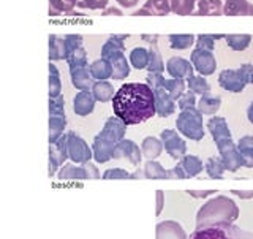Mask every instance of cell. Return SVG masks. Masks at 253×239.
<instances>
[{
  "label": "cell",
  "mask_w": 253,
  "mask_h": 239,
  "mask_svg": "<svg viewBox=\"0 0 253 239\" xmlns=\"http://www.w3.org/2000/svg\"><path fill=\"white\" fill-rule=\"evenodd\" d=\"M188 239H253V232L236 225H208L196 227Z\"/></svg>",
  "instance_id": "6"
},
{
  "label": "cell",
  "mask_w": 253,
  "mask_h": 239,
  "mask_svg": "<svg viewBox=\"0 0 253 239\" xmlns=\"http://www.w3.org/2000/svg\"><path fill=\"white\" fill-rule=\"evenodd\" d=\"M196 0H171V11L179 16H190L195 13Z\"/></svg>",
  "instance_id": "36"
},
{
  "label": "cell",
  "mask_w": 253,
  "mask_h": 239,
  "mask_svg": "<svg viewBox=\"0 0 253 239\" xmlns=\"http://www.w3.org/2000/svg\"><path fill=\"white\" fill-rule=\"evenodd\" d=\"M225 38V35H200L196 38V48L212 51L215 48V40Z\"/></svg>",
  "instance_id": "42"
},
{
  "label": "cell",
  "mask_w": 253,
  "mask_h": 239,
  "mask_svg": "<svg viewBox=\"0 0 253 239\" xmlns=\"http://www.w3.org/2000/svg\"><path fill=\"white\" fill-rule=\"evenodd\" d=\"M179 163L182 166V170H184L187 179L195 178L200 173H203V162L198 157H195V155H184V157L180 158Z\"/></svg>",
  "instance_id": "24"
},
{
  "label": "cell",
  "mask_w": 253,
  "mask_h": 239,
  "mask_svg": "<svg viewBox=\"0 0 253 239\" xmlns=\"http://www.w3.org/2000/svg\"><path fill=\"white\" fill-rule=\"evenodd\" d=\"M221 105V98L217 95H211V94H204L200 103H198V111L201 114H213L217 113L218 108Z\"/></svg>",
  "instance_id": "26"
},
{
  "label": "cell",
  "mask_w": 253,
  "mask_h": 239,
  "mask_svg": "<svg viewBox=\"0 0 253 239\" xmlns=\"http://www.w3.org/2000/svg\"><path fill=\"white\" fill-rule=\"evenodd\" d=\"M67 127L65 116H49V144L57 143Z\"/></svg>",
  "instance_id": "27"
},
{
  "label": "cell",
  "mask_w": 253,
  "mask_h": 239,
  "mask_svg": "<svg viewBox=\"0 0 253 239\" xmlns=\"http://www.w3.org/2000/svg\"><path fill=\"white\" fill-rule=\"evenodd\" d=\"M70 75H71V83H73V86L79 91H90L95 84L89 67L73 68V70H70Z\"/></svg>",
  "instance_id": "17"
},
{
  "label": "cell",
  "mask_w": 253,
  "mask_h": 239,
  "mask_svg": "<svg viewBox=\"0 0 253 239\" xmlns=\"http://www.w3.org/2000/svg\"><path fill=\"white\" fill-rule=\"evenodd\" d=\"M65 60L68 63L70 70L79 68V67H89V65H87V54H85L84 46L78 48V49L75 52H71Z\"/></svg>",
  "instance_id": "39"
},
{
  "label": "cell",
  "mask_w": 253,
  "mask_h": 239,
  "mask_svg": "<svg viewBox=\"0 0 253 239\" xmlns=\"http://www.w3.org/2000/svg\"><path fill=\"white\" fill-rule=\"evenodd\" d=\"M206 171L212 179H223L225 176V165L220 157H209L206 162Z\"/></svg>",
  "instance_id": "30"
},
{
  "label": "cell",
  "mask_w": 253,
  "mask_h": 239,
  "mask_svg": "<svg viewBox=\"0 0 253 239\" xmlns=\"http://www.w3.org/2000/svg\"><path fill=\"white\" fill-rule=\"evenodd\" d=\"M208 130L212 135L213 141L217 143V149L221 162L225 165V170L236 173L242 166L239 152H237V146L234 144L231 130L225 121V117H211L208 121Z\"/></svg>",
  "instance_id": "2"
},
{
  "label": "cell",
  "mask_w": 253,
  "mask_h": 239,
  "mask_svg": "<svg viewBox=\"0 0 253 239\" xmlns=\"http://www.w3.org/2000/svg\"><path fill=\"white\" fill-rule=\"evenodd\" d=\"M157 209H155V214L157 216H160L162 211H163V204H165V193L162 190H157Z\"/></svg>",
  "instance_id": "50"
},
{
  "label": "cell",
  "mask_w": 253,
  "mask_h": 239,
  "mask_svg": "<svg viewBox=\"0 0 253 239\" xmlns=\"http://www.w3.org/2000/svg\"><path fill=\"white\" fill-rule=\"evenodd\" d=\"M160 84L169 92V95L174 100H179L182 95H184V89H185V81H184V79H176V78L165 79L163 76H160Z\"/></svg>",
  "instance_id": "28"
},
{
  "label": "cell",
  "mask_w": 253,
  "mask_h": 239,
  "mask_svg": "<svg viewBox=\"0 0 253 239\" xmlns=\"http://www.w3.org/2000/svg\"><path fill=\"white\" fill-rule=\"evenodd\" d=\"M252 71H253L252 63H244V65L237 70H223L218 75V84L221 89H225L228 92L239 94L244 91V87L250 83Z\"/></svg>",
  "instance_id": "8"
},
{
  "label": "cell",
  "mask_w": 253,
  "mask_h": 239,
  "mask_svg": "<svg viewBox=\"0 0 253 239\" xmlns=\"http://www.w3.org/2000/svg\"><path fill=\"white\" fill-rule=\"evenodd\" d=\"M233 195H237L241 200H252L253 198V190H233Z\"/></svg>",
  "instance_id": "51"
},
{
  "label": "cell",
  "mask_w": 253,
  "mask_h": 239,
  "mask_svg": "<svg viewBox=\"0 0 253 239\" xmlns=\"http://www.w3.org/2000/svg\"><path fill=\"white\" fill-rule=\"evenodd\" d=\"M59 179H89V173H87V166L84 165H73V163H65L57 173Z\"/></svg>",
  "instance_id": "19"
},
{
  "label": "cell",
  "mask_w": 253,
  "mask_h": 239,
  "mask_svg": "<svg viewBox=\"0 0 253 239\" xmlns=\"http://www.w3.org/2000/svg\"><path fill=\"white\" fill-rule=\"evenodd\" d=\"M223 14L226 16H253V5L247 0H225Z\"/></svg>",
  "instance_id": "18"
},
{
  "label": "cell",
  "mask_w": 253,
  "mask_h": 239,
  "mask_svg": "<svg viewBox=\"0 0 253 239\" xmlns=\"http://www.w3.org/2000/svg\"><path fill=\"white\" fill-rule=\"evenodd\" d=\"M95 97L92 91H81L73 100V109L78 116H89L95 108Z\"/></svg>",
  "instance_id": "16"
},
{
  "label": "cell",
  "mask_w": 253,
  "mask_h": 239,
  "mask_svg": "<svg viewBox=\"0 0 253 239\" xmlns=\"http://www.w3.org/2000/svg\"><path fill=\"white\" fill-rule=\"evenodd\" d=\"M239 217L237 204L225 195H220L204 203L196 214V227L231 225Z\"/></svg>",
  "instance_id": "3"
},
{
  "label": "cell",
  "mask_w": 253,
  "mask_h": 239,
  "mask_svg": "<svg viewBox=\"0 0 253 239\" xmlns=\"http://www.w3.org/2000/svg\"><path fill=\"white\" fill-rule=\"evenodd\" d=\"M49 116H65V100L62 95L49 98Z\"/></svg>",
  "instance_id": "43"
},
{
  "label": "cell",
  "mask_w": 253,
  "mask_h": 239,
  "mask_svg": "<svg viewBox=\"0 0 253 239\" xmlns=\"http://www.w3.org/2000/svg\"><path fill=\"white\" fill-rule=\"evenodd\" d=\"M247 117H249V121L253 124V103H250V106L247 109Z\"/></svg>",
  "instance_id": "57"
},
{
  "label": "cell",
  "mask_w": 253,
  "mask_h": 239,
  "mask_svg": "<svg viewBox=\"0 0 253 239\" xmlns=\"http://www.w3.org/2000/svg\"><path fill=\"white\" fill-rule=\"evenodd\" d=\"M130 62L136 70L147 68L149 65V51L146 48H134L130 52Z\"/></svg>",
  "instance_id": "35"
},
{
  "label": "cell",
  "mask_w": 253,
  "mask_h": 239,
  "mask_svg": "<svg viewBox=\"0 0 253 239\" xmlns=\"http://www.w3.org/2000/svg\"><path fill=\"white\" fill-rule=\"evenodd\" d=\"M65 59V40L57 35H49V62Z\"/></svg>",
  "instance_id": "29"
},
{
  "label": "cell",
  "mask_w": 253,
  "mask_h": 239,
  "mask_svg": "<svg viewBox=\"0 0 253 239\" xmlns=\"http://www.w3.org/2000/svg\"><path fill=\"white\" fill-rule=\"evenodd\" d=\"M225 40H226L228 46L231 48V49H234V51L247 49L249 45L252 43V37L245 35V34H241V35H225Z\"/></svg>",
  "instance_id": "37"
},
{
  "label": "cell",
  "mask_w": 253,
  "mask_h": 239,
  "mask_svg": "<svg viewBox=\"0 0 253 239\" xmlns=\"http://www.w3.org/2000/svg\"><path fill=\"white\" fill-rule=\"evenodd\" d=\"M166 71L171 75V78L176 79H184V78H190L193 76L195 67L190 60H185L182 57H171L166 62Z\"/></svg>",
  "instance_id": "14"
},
{
  "label": "cell",
  "mask_w": 253,
  "mask_h": 239,
  "mask_svg": "<svg viewBox=\"0 0 253 239\" xmlns=\"http://www.w3.org/2000/svg\"><path fill=\"white\" fill-rule=\"evenodd\" d=\"M133 14H134V16H152V14H150V11L146 10L144 6L139 8V10H136V11H133Z\"/></svg>",
  "instance_id": "54"
},
{
  "label": "cell",
  "mask_w": 253,
  "mask_h": 239,
  "mask_svg": "<svg viewBox=\"0 0 253 239\" xmlns=\"http://www.w3.org/2000/svg\"><path fill=\"white\" fill-rule=\"evenodd\" d=\"M144 8L154 16H166L171 13V0H147Z\"/></svg>",
  "instance_id": "31"
},
{
  "label": "cell",
  "mask_w": 253,
  "mask_h": 239,
  "mask_svg": "<svg viewBox=\"0 0 253 239\" xmlns=\"http://www.w3.org/2000/svg\"><path fill=\"white\" fill-rule=\"evenodd\" d=\"M114 116L125 125H136L157 114L155 95L147 83H126L119 87L113 98Z\"/></svg>",
  "instance_id": "1"
},
{
  "label": "cell",
  "mask_w": 253,
  "mask_h": 239,
  "mask_svg": "<svg viewBox=\"0 0 253 239\" xmlns=\"http://www.w3.org/2000/svg\"><path fill=\"white\" fill-rule=\"evenodd\" d=\"M198 10L193 14L198 16H220L223 14V3L221 0H196Z\"/></svg>",
  "instance_id": "22"
},
{
  "label": "cell",
  "mask_w": 253,
  "mask_h": 239,
  "mask_svg": "<svg viewBox=\"0 0 253 239\" xmlns=\"http://www.w3.org/2000/svg\"><path fill=\"white\" fill-rule=\"evenodd\" d=\"M176 127L179 133H182L185 138H190L193 141H201L206 135L203 125V114L196 108H188L180 111L176 121Z\"/></svg>",
  "instance_id": "7"
},
{
  "label": "cell",
  "mask_w": 253,
  "mask_h": 239,
  "mask_svg": "<svg viewBox=\"0 0 253 239\" xmlns=\"http://www.w3.org/2000/svg\"><path fill=\"white\" fill-rule=\"evenodd\" d=\"M237 152H239L242 166L253 168V137H242L237 143Z\"/></svg>",
  "instance_id": "20"
},
{
  "label": "cell",
  "mask_w": 253,
  "mask_h": 239,
  "mask_svg": "<svg viewBox=\"0 0 253 239\" xmlns=\"http://www.w3.org/2000/svg\"><path fill=\"white\" fill-rule=\"evenodd\" d=\"M160 138H162L165 150L172 158H176V160H177V158H182V157L185 155V152H187V144H185V141L179 137V133L176 130L166 129V130L162 132Z\"/></svg>",
  "instance_id": "12"
},
{
  "label": "cell",
  "mask_w": 253,
  "mask_h": 239,
  "mask_svg": "<svg viewBox=\"0 0 253 239\" xmlns=\"http://www.w3.org/2000/svg\"><path fill=\"white\" fill-rule=\"evenodd\" d=\"M63 40H65V59L71 52H75L78 48L83 46V37L81 35H67Z\"/></svg>",
  "instance_id": "44"
},
{
  "label": "cell",
  "mask_w": 253,
  "mask_h": 239,
  "mask_svg": "<svg viewBox=\"0 0 253 239\" xmlns=\"http://www.w3.org/2000/svg\"><path fill=\"white\" fill-rule=\"evenodd\" d=\"M78 2L79 0H49V8L57 13L68 14L70 11H73L75 6H78Z\"/></svg>",
  "instance_id": "41"
},
{
  "label": "cell",
  "mask_w": 253,
  "mask_h": 239,
  "mask_svg": "<svg viewBox=\"0 0 253 239\" xmlns=\"http://www.w3.org/2000/svg\"><path fill=\"white\" fill-rule=\"evenodd\" d=\"M62 92V81H60V73L59 68L49 62V98L59 97Z\"/></svg>",
  "instance_id": "32"
},
{
  "label": "cell",
  "mask_w": 253,
  "mask_h": 239,
  "mask_svg": "<svg viewBox=\"0 0 253 239\" xmlns=\"http://www.w3.org/2000/svg\"><path fill=\"white\" fill-rule=\"evenodd\" d=\"M141 152L146 158H149V160H155V158H158L163 152V143L158 138L147 137L141 144Z\"/></svg>",
  "instance_id": "23"
},
{
  "label": "cell",
  "mask_w": 253,
  "mask_h": 239,
  "mask_svg": "<svg viewBox=\"0 0 253 239\" xmlns=\"http://www.w3.org/2000/svg\"><path fill=\"white\" fill-rule=\"evenodd\" d=\"M90 75L93 76V79L97 81H106L108 78H113V65L108 59H98L95 60L93 63L89 65Z\"/></svg>",
  "instance_id": "21"
},
{
  "label": "cell",
  "mask_w": 253,
  "mask_h": 239,
  "mask_svg": "<svg viewBox=\"0 0 253 239\" xmlns=\"http://www.w3.org/2000/svg\"><path fill=\"white\" fill-rule=\"evenodd\" d=\"M147 70L150 73H162L165 70V65H163V60H162V55L157 49V43L150 46L149 49V65H147Z\"/></svg>",
  "instance_id": "38"
},
{
  "label": "cell",
  "mask_w": 253,
  "mask_h": 239,
  "mask_svg": "<svg viewBox=\"0 0 253 239\" xmlns=\"http://www.w3.org/2000/svg\"><path fill=\"white\" fill-rule=\"evenodd\" d=\"M126 125L119 119L117 116L109 117L103 130L95 137L92 150H93V158L98 163H106L113 158L116 146L124 140L125 137Z\"/></svg>",
  "instance_id": "4"
},
{
  "label": "cell",
  "mask_w": 253,
  "mask_h": 239,
  "mask_svg": "<svg viewBox=\"0 0 253 239\" xmlns=\"http://www.w3.org/2000/svg\"><path fill=\"white\" fill-rule=\"evenodd\" d=\"M168 42L172 49H188L193 45L195 37L192 34H174L168 37Z\"/></svg>",
  "instance_id": "34"
},
{
  "label": "cell",
  "mask_w": 253,
  "mask_h": 239,
  "mask_svg": "<svg viewBox=\"0 0 253 239\" xmlns=\"http://www.w3.org/2000/svg\"><path fill=\"white\" fill-rule=\"evenodd\" d=\"M103 16H109V14H114V16H122V10H119V8H106V10H103L101 13Z\"/></svg>",
  "instance_id": "52"
},
{
  "label": "cell",
  "mask_w": 253,
  "mask_h": 239,
  "mask_svg": "<svg viewBox=\"0 0 253 239\" xmlns=\"http://www.w3.org/2000/svg\"><path fill=\"white\" fill-rule=\"evenodd\" d=\"M109 0H79L78 6L83 10H106Z\"/></svg>",
  "instance_id": "45"
},
{
  "label": "cell",
  "mask_w": 253,
  "mask_h": 239,
  "mask_svg": "<svg viewBox=\"0 0 253 239\" xmlns=\"http://www.w3.org/2000/svg\"><path fill=\"white\" fill-rule=\"evenodd\" d=\"M128 35H113L101 48V57L108 59L113 65V79L122 81L130 75V65L124 55V42Z\"/></svg>",
  "instance_id": "5"
},
{
  "label": "cell",
  "mask_w": 253,
  "mask_h": 239,
  "mask_svg": "<svg viewBox=\"0 0 253 239\" xmlns=\"http://www.w3.org/2000/svg\"><path fill=\"white\" fill-rule=\"evenodd\" d=\"M187 193L192 195L193 198H206L215 193V190H187Z\"/></svg>",
  "instance_id": "49"
},
{
  "label": "cell",
  "mask_w": 253,
  "mask_h": 239,
  "mask_svg": "<svg viewBox=\"0 0 253 239\" xmlns=\"http://www.w3.org/2000/svg\"><path fill=\"white\" fill-rule=\"evenodd\" d=\"M92 94H93V97L97 101H109V100H113L114 98V86L108 83V81H97L93 84L92 87Z\"/></svg>",
  "instance_id": "25"
},
{
  "label": "cell",
  "mask_w": 253,
  "mask_h": 239,
  "mask_svg": "<svg viewBox=\"0 0 253 239\" xmlns=\"http://www.w3.org/2000/svg\"><path fill=\"white\" fill-rule=\"evenodd\" d=\"M195 103H196V97H195V94L190 91L187 94H184L182 97L177 100V105L179 108L184 111V109H188V108H195Z\"/></svg>",
  "instance_id": "46"
},
{
  "label": "cell",
  "mask_w": 253,
  "mask_h": 239,
  "mask_svg": "<svg viewBox=\"0 0 253 239\" xmlns=\"http://www.w3.org/2000/svg\"><path fill=\"white\" fill-rule=\"evenodd\" d=\"M68 157L75 163L84 165L89 163L90 158H93V150L78 133L68 132Z\"/></svg>",
  "instance_id": "10"
},
{
  "label": "cell",
  "mask_w": 253,
  "mask_h": 239,
  "mask_svg": "<svg viewBox=\"0 0 253 239\" xmlns=\"http://www.w3.org/2000/svg\"><path fill=\"white\" fill-rule=\"evenodd\" d=\"M141 38H142V40H146V42H149L150 45H155V43H157V40H158L157 35H152V37H150V35H142Z\"/></svg>",
  "instance_id": "55"
},
{
  "label": "cell",
  "mask_w": 253,
  "mask_h": 239,
  "mask_svg": "<svg viewBox=\"0 0 253 239\" xmlns=\"http://www.w3.org/2000/svg\"><path fill=\"white\" fill-rule=\"evenodd\" d=\"M187 84L190 87V91H192L193 94H209L211 92V84L206 81V79L203 76H190L187 79Z\"/></svg>",
  "instance_id": "40"
},
{
  "label": "cell",
  "mask_w": 253,
  "mask_h": 239,
  "mask_svg": "<svg viewBox=\"0 0 253 239\" xmlns=\"http://www.w3.org/2000/svg\"><path fill=\"white\" fill-rule=\"evenodd\" d=\"M190 62L193 63L196 71H200L201 76L213 75V71H215V68H217V60H215V57H213L212 51L201 49V48L193 49L192 55H190Z\"/></svg>",
  "instance_id": "11"
},
{
  "label": "cell",
  "mask_w": 253,
  "mask_h": 239,
  "mask_svg": "<svg viewBox=\"0 0 253 239\" xmlns=\"http://www.w3.org/2000/svg\"><path fill=\"white\" fill-rule=\"evenodd\" d=\"M160 76L162 73H149L146 78V83L152 87L154 95H155V106H157V114L160 117H168L176 111V100H174L169 92L160 84Z\"/></svg>",
  "instance_id": "9"
},
{
  "label": "cell",
  "mask_w": 253,
  "mask_h": 239,
  "mask_svg": "<svg viewBox=\"0 0 253 239\" xmlns=\"http://www.w3.org/2000/svg\"><path fill=\"white\" fill-rule=\"evenodd\" d=\"M103 179H130V173L122 168H111L103 173Z\"/></svg>",
  "instance_id": "47"
},
{
  "label": "cell",
  "mask_w": 253,
  "mask_h": 239,
  "mask_svg": "<svg viewBox=\"0 0 253 239\" xmlns=\"http://www.w3.org/2000/svg\"><path fill=\"white\" fill-rule=\"evenodd\" d=\"M168 179H187L185 173H184V170H182V166H180V163H177L172 170L168 171Z\"/></svg>",
  "instance_id": "48"
},
{
  "label": "cell",
  "mask_w": 253,
  "mask_h": 239,
  "mask_svg": "<svg viewBox=\"0 0 253 239\" xmlns=\"http://www.w3.org/2000/svg\"><path fill=\"white\" fill-rule=\"evenodd\" d=\"M250 83L253 84V71H252V75H250Z\"/></svg>",
  "instance_id": "58"
},
{
  "label": "cell",
  "mask_w": 253,
  "mask_h": 239,
  "mask_svg": "<svg viewBox=\"0 0 253 239\" xmlns=\"http://www.w3.org/2000/svg\"><path fill=\"white\" fill-rule=\"evenodd\" d=\"M144 178L146 179H168V171L155 160H147L144 165Z\"/></svg>",
  "instance_id": "33"
},
{
  "label": "cell",
  "mask_w": 253,
  "mask_h": 239,
  "mask_svg": "<svg viewBox=\"0 0 253 239\" xmlns=\"http://www.w3.org/2000/svg\"><path fill=\"white\" fill-rule=\"evenodd\" d=\"M141 150L138 147V144L131 140H122L114 149L113 158L114 160H119V158H128V162L131 165H139L141 162Z\"/></svg>",
  "instance_id": "13"
},
{
  "label": "cell",
  "mask_w": 253,
  "mask_h": 239,
  "mask_svg": "<svg viewBox=\"0 0 253 239\" xmlns=\"http://www.w3.org/2000/svg\"><path fill=\"white\" fill-rule=\"evenodd\" d=\"M155 235L157 239H188L184 228L174 220L160 222L155 228Z\"/></svg>",
  "instance_id": "15"
},
{
  "label": "cell",
  "mask_w": 253,
  "mask_h": 239,
  "mask_svg": "<svg viewBox=\"0 0 253 239\" xmlns=\"http://www.w3.org/2000/svg\"><path fill=\"white\" fill-rule=\"evenodd\" d=\"M139 0H117V3L121 6H125V8H130V6H136Z\"/></svg>",
  "instance_id": "53"
},
{
  "label": "cell",
  "mask_w": 253,
  "mask_h": 239,
  "mask_svg": "<svg viewBox=\"0 0 253 239\" xmlns=\"http://www.w3.org/2000/svg\"><path fill=\"white\" fill-rule=\"evenodd\" d=\"M144 178V170H138L136 173H133V174H130V179H142Z\"/></svg>",
  "instance_id": "56"
}]
</instances>
